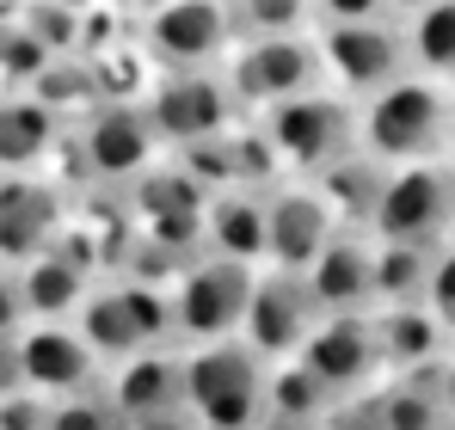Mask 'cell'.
<instances>
[{"mask_svg": "<svg viewBox=\"0 0 455 430\" xmlns=\"http://www.w3.org/2000/svg\"><path fill=\"white\" fill-rule=\"evenodd\" d=\"M357 154L381 166L450 160V86L425 74H400L394 86L357 105Z\"/></svg>", "mask_w": 455, "mask_h": 430, "instance_id": "obj_1", "label": "cell"}, {"mask_svg": "<svg viewBox=\"0 0 455 430\" xmlns=\"http://www.w3.org/2000/svg\"><path fill=\"white\" fill-rule=\"evenodd\" d=\"M271 362L240 338L185 345V412L197 430H265Z\"/></svg>", "mask_w": 455, "mask_h": 430, "instance_id": "obj_2", "label": "cell"}, {"mask_svg": "<svg viewBox=\"0 0 455 430\" xmlns=\"http://www.w3.org/2000/svg\"><path fill=\"white\" fill-rule=\"evenodd\" d=\"M259 130L277 154L283 179H320L345 154H357V105L332 86H314L302 99H283L259 111Z\"/></svg>", "mask_w": 455, "mask_h": 430, "instance_id": "obj_3", "label": "cell"}, {"mask_svg": "<svg viewBox=\"0 0 455 430\" xmlns=\"http://www.w3.org/2000/svg\"><path fill=\"white\" fill-rule=\"evenodd\" d=\"M363 234L376 246H443L455 234V160L394 166Z\"/></svg>", "mask_w": 455, "mask_h": 430, "instance_id": "obj_4", "label": "cell"}, {"mask_svg": "<svg viewBox=\"0 0 455 430\" xmlns=\"http://www.w3.org/2000/svg\"><path fill=\"white\" fill-rule=\"evenodd\" d=\"M234 44H240V31H234L228 0H160L154 12L136 19V50L148 56L154 74L222 68Z\"/></svg>", "mask_w": 455, "mask_h": 430, "instance_id": "obj_5", "label": "cell"}, {"mask_svg": "<svg viewBox=\"0 0 455 430\" xmlns=\"http://www.w3.org/2000/svg\"><path fill=\"white\" fill-rule=\"evenodd\" d=\"M252 283H259V271H252V265H234L222 252L191 259V265L172 277V345L185 351V345L240 338Z\"/></svg>", "mask_w": 455, "mask_h": 430, "instance_id": "obj_6", "label": "cell"}, {"mask_svg": "<svg viewBox=\"0 0 455 430\" xmlns=\"http://www.w3.org/2000/svg\"><path fill=\"white\" fill-rule=\"evenodd\" d=\"M228 92L246 117L283 105V99H302L314 86H326V68H320V44L314 31H290V37H240L234 56L222 62Z\"/></svg>", "mask_w": 455, "mask_h": 430, "instance_id": "obj_7", "label": "cell"}, {"mask_svg": "<svg viewBox=\"0 0 455 430\" xmlns=\"http://www.w3.org/2000/svg\"><path fill=\"white\" fill-rule=\"evenodd\" d=\"M142 117H148L154 142L179 154V147H197L210 136H222V130H234L246 111L234 105L222 68H191V74H154Z\"/></svg>", "mask_w": 455, "mask_h": 430, "instance_id": "obj_8", "label": "cell"}, {"mask_svg": "<svg viewBox=\"0 0 455 430\" xmlns=\"http://www.w3.org/2000/svg\"><path fill=\"white\" fill-rule=\"evenodd\" d=\"M314 44H320L326 86H332V92H345L351 105H363L370 92L394 86L400 74H412V56H406V25H400V19L320 25V31H314Z\"/></svg>", "mask_w": 455, "mask_h": 430, "instance_id": "obj_9", "label": "cell"}, {"mask_svg": "<svg viewBox=\"0 0 455 430\" xmlns=\"http://www.w3.org/2000/svg\"><path fill=\"white\" fill-rule=\"evenodd\" d=\"M290 362H302L339 406L363 400L381 375H387L381 345H376V320H370V314H320L314 332L302 338V351H296Z\"/></svg>", "mask_w": 455, "mask_h": 430, "instance_id": "obj_10", "label": "cell"}, {"mask_svg": "<svg viewBox=\"0 0 455 430\" xmlns=\"http://www.w3.org/2000/svg\"><path fill=\"white\" fill-rule=\"evenodd\" d=\"M105 400L117 406V418L130 430H191L185 412V351L160 345L136 351L117 369H105Z\"/></svg>", "mask_w": 455, "mask_h": 430, "instance_id": "obj_11", "label": "cell"}, {"mask_svg": "<svg viewBox=\"0 0 455 430\" xmlns=\"http://www.w3.org/2000/svg\"><path fill=\"white\" fill-rule=\"evenodd\" d=\"M339 227H345V221L332 215V203L320 197L314 179H277V185L265 191V265L302 277L307 265L326 252V240H332Z\"/></svg>", "mask_w": 455, "mask_h": 430, "instance_id": "obj_12", "label": "cell"}, {"mask_svg": "<svg viewBox=\"0 0 455 430\" xmlns=\"http://www.w3.org/2000/svg\"><path fill=\"white\" fill-rule=\"evenodd\" d=\"M75 221L62 179L50 172H0V265H31L56 246V234Z\"/></svg>", "mask_w": 455, "mask_h": 430, "instance_id": "obj_13", "label": "cell"}, {"mask_svg": "<svg viewBox=\"0 0 455 430\" xmlns=\"http://www.w3.org/2000/svg\"><path fill=\"white\" fill-rule=\"evenodd\" d=\"M314 320H320V307L307 295V277L265 265L252 283V301H246V320H240V345L259 351L265 362H290L314 332Z\"/></svg>", "mask_w": 455, "mask_h": 430, "instance_id": "obj_14", "label": "cell"}, {"mask_svg": "<svg viewBox=\"0 0 455 430\" xmlns=\"http://www.w3.org/2000/svg\"><path fill=\"white\" fill-rule=\"evenodd\" d=\"M19 375L44 400H75V394L105 387V362L75 332V320H31L19 332Z\"/></svg>", "mask_w": 455, "mask_h": 430, "instance_id": "obj_15", "label": "cell"}, {"mask_svg": "<svg viewBox=\"0 0 455 430\" xmlns=\"http://www.w3.org/2000/svg\"><path fill=\"white\" fill-rule=\"evenodd\" d=\"M302 277L320 314H376V240L363 227H339Z\"/></svg>", "mask_w": 455, "mask_h": 430, "instance_id": "obj_16", "label": "cell"}, {"mask_svg": "<svg viewBox=\"0 0 455 430\" xmlns=\"http://www.w3.org/2000/svg\"><path fill=\"white\" fill-rule=\"evenodd\" d=\"M62 136L68 123L50 105H37L31 92H0V172H44Z\"/></svg>", "mask_w": 455, "mask_h": 430, "instance_id": "obj_17", "label": "cell"}, {"mask_svg": "<svg viewBox=\"0 0 455 430\" xmlns=\"http://www.w3.org/2000/svg\"><path fill=\"white\" fill-rule=\"evenodd\" d=\"M363 412L381 430H437L450 418V394H443V369H412V375H381L363 394Z\"/></svg>", "mask_w": 455, "mask_h": 430, "instance_id": "obj_18", "label": "cell"}, {"mask_svg": "<svg viewBox=\"0 0 455 430\" xmlns=\"http://www.w3.org/2000/svg\"><path fill=\"white\" fill-rule=\"evenodd\" d=\"M370 320H376V345H381L387 375L443 369V357H450V345H455L450 332L437 326V314H431L425 301H412V307H376Z\"/></svg>", "mask_w": 455, "mask_h": 430, "instance_id": "obj_19", "label": "cell"}, {"mask_svg": "<svg viewBox=\"0 0 455 430\" xmlns=\"http://www.w3.org/2000/svg\"><path fill=\"white\" fill-rule=\"evenodd\" d=\"M204 246L265 271V191H216L204 203Z\"/></svg>", "mask_w": 455, "mask_h": 430, "instance_id": "obj_20", "label": "cell"}, {"mask_svg": "<svg viewBox=\"0 0 455 430\" xmlns=\"http://www.w3.org/2000/svg\"><path fill=\"white\" fill-rule=\"evenodd\" d=\"M75 332L92 345V357L105 362V369H117L136 351H154L148 338H142V326H136V314H130V301H124V289H117V277L92 283V295L80 301V314H75Z\"/></svg>", "mask_w": 455, "mask_h": 430, "instance_id": "obj_21", "label": "cell"}, {"mask_svg": "<svg viewBox=\"0 0 455 430\" xmlns=\"http://www.w3.org/2000/svg\"><path fill=\"white\" fill-rule=\"evenodd\" d=\"M387 172H394V166H381V160H370V154H345V160L326 166L314 185H320V197L332 203V215H339L345 227H370V210H376Z\"/></svg>", "mask_w": 455, "mask_h": 430, "instance_id": "obj_22", "label": "cell"}, {"mask_svg": "<svg viewBox=\"0 0 455 430\" xmlns=\"http://www.w3.org/2000/svg\"><path fill=\"white\" fill-rule=\"evenodd\" d=\"M406 56H412V74L450 86L455 80V0H437V6L406 19Z\"/></svg>", "mask_w": 455, "mask_h": 430, "instance_id": "obj_23", "label": "cell"}, {"mask_svg": "<svg viewBox=\"0 0 455 430\" xmlns=\"http://www.w3.org/2000/svg\"><path fill=\"white\" fill-rule=\"evenodd\" d=\"M437 246H376V307H412L425 301Z\"/></svg>", "mask_w": 455, "mask_h": 430, "instance_id": "obj_24", "label": "cell"}, {"mask_svg": "<svg viewBox=\"0 0 455 430\" xmlns=\"http://www.w3.org/2000/svg\"><path fill=\"white\" fill-rule=\"evenodd\" d=\"M240 37H290L314 31V0H228Z\"/></svg>", "mask_w": 455, "mask_h": 430, "instance_id": "obj_25", "label": "cell"}, {"mask_svg": "<svg viewBox=\"0 0 455 430\" xmlns=\"http://www.w3.org/2000/svg\"><path fill=\"white\" fill-rule=\"evenodd\" d=\"M50 430H130V425L117 418L105 387H92V394H75V400H56L50 406Z\"/></svg>", "mask_w": 455, "mask_h": 430, "instance_id": "obj_26", "label": "cell"}, {"mask_svg": "<svg viewBox=\"0 0 455 430\" xmlns=\"http://www.w3.org/2000/svg\"><path fill=\"white\" fill-rule=\"evenodd\" d=\"M425 307L437 314V326L455 338V240L437 246V259H431V283H425Z\"/></svg>", "mask_w": 455, "mask_h": 430, "instance_id": "obj_27", "label": "cell"}, {"mask_svg": "<svg viewBox=\"0 0 455 430\" xmlns=\"http://www.w3.org/2000/svg\"><path fill=\"white\" fill-rule=\"evenodd\" d=\"M50 406H56V400H44V394L19 387V394H6V400H0V430H50Z\"/></svg>", "mask_w": 455, "mask_h": 430, "instance_id": "obj_28", "label": "cell"}, {"mask_svg": "<svg viewBox=\"0 0 455 430\" xmlns=\"http://www.w3.org/2000/svg\"><path fill=\"white\" fill-rule=\"evenodd\" d=\"M363 19H387V0H314V31L320 25H363Z\"/></svg>", "mask_w": 455, "mask_h": 430, "instance_id": "obj_29", "label": "cell"}, {"mask_svg": "<svg viewBox=\"0 0 455 430\" xmlns=\"http://www.w3.org/2000/svg\"><path fill=\"white\" fill-rule=\"evenodd\" d=\"M31 326V314H25V289H19V271L12 265H0V332L12 338V332H25Z\"/></svg>", "mask_w": 455, "mask_h": 430, "instance_id": "obj_30", "label": "cell"}, {"mask_svg": "<svg viewBox=\"0 0 455 430\" xmlns=\"http://www.w3.org/2000/svg\"><path fill=\"white\" fill-rule=\"evenodd\" d=\"M19 387H25V375H19V332H12V338L0 332V400L19 394Z\"/></svg>", "mask_w": 455, "mask_h": 430, "instance_id": "obj_31", "label": "cell"}, {"mask_svg": "<svg viewBox=\"0 0 455 430\" xmlns=\"http://www.w3.org/2000/svg\"><path fill=\"white\" fill-rule=\"evenodd\" d=\"M326 430H381V425L363 412V400H351V406H339V412L326 418Z\"/></svg>", "mask_w": 455, "mask_h": 430, "instance_id": "obj_32", "label": "cell"}, {"mask_svg": "<svg viewBox=\"0 0 455 430\" xmlns=\"http://www.w3.org/2000/svg\"><path fill=\"white\" fill-rule=\"evenodd\" d=\"M425 6H437V0H387V19H400V25H406V19H412V12H425Z\"/></svg>", "mask_w": 455, "mask_h": 430, "instance_id": "obj_33", "label": "cell"}, {"mask_svg": "<svg viewBox=\"0 0 455 430\" xmlns=\"http://www.w3.org/2000/svg\"><path fill=\"white\" fill-rule=\"evenodd\" d=\"M443 394H450V412H455V345H450V357H443Z\"/></svg>", "mask_w": 455, "mask_h": 430, "instance_id": "obj_34", "label": "cell"}, {"mask_svg": "<svg viewBox=\"0 0 455 430\" xmlns=\"http://www.w3.org/2000/svg\"><path fill=\"white\" fill-rule=\"evenodd\" d=\"M450 160H455V80H450Z\"/></svg>", "mask_w": 455, "mask_h": 430, "instance_id": "obj_35", "label": "cell"}, {"mask_svg": "<svg viewBox=\"0 0 455 430\" xmlns=\"http://www.w3.org/2000/svg\"><path fill=\"white\" fill-rule=\"evenodd\" d=\"M437 430H455V412H450V418H443V425H437Z\"/></svg>", "mask_w": 455, "mask_h": 430, "instance_id": "obj_36", "label": "cell"}, {"mask_svg": "<svg viewBox=\"0 0 455 430\" xmlns=\"http://www.w3.org/2000/svg\"><path fill=\"white\" fill-rule=\"evenodd\" d=\"M0 92H6V86H0Z\"/></svg>", "mask_w": 455, "mask_h": 430, "instance_id": "obj_37", "label": "cell"}, {"mask_svg": "<svg viewBox=\"0 0 455 430\" xmlns=\"http://www.w3.org/2000/svg\"><path fill=\"white\" fill-rule=\"evenodd\" d=\"M191 430H197V425H191Z\"/></svg>", "mask_w": 455, "mask_h": 430, "instance_id": "obj_38", "label": "cell"}, {"mask_svg": "<svg viewBox=\"0 0 455 430\" xmlns=\"http://www.w3.org/2000/svg\"><path fill=\"white\" fill-rule=\"evenodd\" d=\"M450 240H455V234H450Z\"/></svg>", "mask_w": 455, "mask_h": 430, "instance_id": "obj_39", "label": "cell"}]
</instances>
